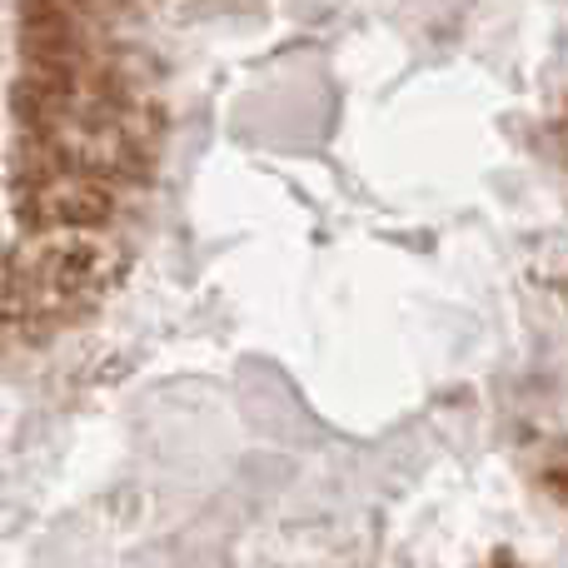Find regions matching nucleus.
<instances>
[{
    "mask_svg": "<svg viewBox=\"0 0 568 568\" xmlns=\"http://www.w3.org/2000/svg\"><path fill=\"white\" fill-rule=\"evenodd\" d=\"M16 215L36 230H105L115 220V185L80 170H26L16 175Z\"/></svg>",
    "mask_w": 568,
    "mask_h": 568,
    "instance_id": "f03ea898",
    "label": "nucleus"
},
{
    "mask_svg": "<svg viewBox=\"0 0 568 568\" xmlns=\"http://www.w3.org/2000/svg\"><path fill=\"white\" fill-rule=\"evenodd\" d=\"M115 255L100 230H36L6 265V310L26 320H75L105 294Z\"/></svg>",
    "mask_w": 568,
    "mask_h": 568,
    "instance_id": "f257e3e1",
    "label": "nucleus"
},
{
    "mask_svg": "<svg viewBox=\"0 0 568 568\" xmlns=\"http://www.w3.org/2000/svg\"><path fill=\"white\" fill-rule=\"evenodd\" d=\"M549 489H554V494H559V499L568 504V464H564V469H554V474H549Z\"/></svg>",
    "mask_w": 568,
    "mask_h": 568,
    "instance_id": "7ed1b4c3",
    "label": "nucleus"
}]
</instances>
